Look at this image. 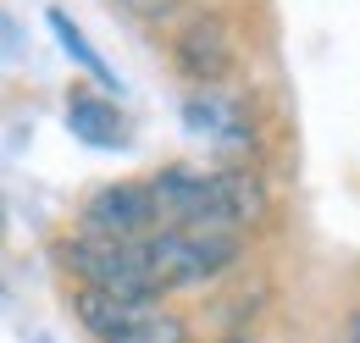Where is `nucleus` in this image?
<instances>
[{
  "label": "nucleus",
  "mask_w": 360,
  "mask_h": 343,
  "mask_svg": "<svg viewBox=\"0 0 360 343\" xmlns=\"http://www.w3.org/2000/svg\"><path fill=\"white\" fill-rule=\"evenodd\" d=\"M122 6H128V11H139V17H167L178 0H122Z\"/></svg>",
  "instance_id": "10"
},
{
  "label": "nucleus",
  "mask_w": 360,
  "mask_h": 343,
  "mask_svg": "<svg viewBox=\"0 0 360 343\" xmlns=\"http://www.w3.org/2000/svg\"><path fill=\"white\" fill-rule=\"evenodd\" d=\"M338 343H360V310H349V316H344V332H338Z\"/></svg>",
  "instance_id": "11"
},
{
  "label": "nucleus",
  "mask_w": 360,
  "mask_h": 343,
  "mask_svg": "<svg viewBox=\"0 0 360 343\" xmlns=\"http://www.w3.org/2000/svg\"><path fill=\"white\" fill-rule=\"evenodd\" d=\"M122 343H188V321H183L178 310L150 304V310H144V321H139V327H134Z\"/></svg>",
  "instance_id": "9"
},
{
  "label": "nucleus",
  "mask_w": 360,
  "mask_h": 343,
  "mask_svg": "<svg viewBox=\"0 0 360 343\" xmlns=\"http://www.w3.org/2000/svg\"><path fill=\"white\" fill-rule=\"evenodd\" d=\"M139 250H144L155 288L183 294V288H200V283L222 277L244 255V238L227 233V227H155L150 238H139Z\"/></svg>",
  "instance_id": "2"
},
{
  "label": "nucleus",
  "mask_w": 360,
  "mask_h": 343,
  "mask_svg": "<svg viewBox=\"0 0 360 343\" xmlns=\"http://www.w3.org/2000/svg\"><path fill=\"white\" fill-rule=\"evenodd\" d=\"M67 133L94 150H117V144H128V117L117 111V100H105L94 89H72L67 94Z\"/></svg>",
  "instance_id": "7"
},
{
  "label": "nucleus",
  "mask_w": 360,
  "mask_h": 343,
  "mask_svg": "<svg viewBox=\"0 0 360 343\" xmlns=\"http://www.w3.org/2000/svg\"><path fill=\"white\" fill-rule=\"evenodd\" d=\"M45 22H50V34L61 39V50H67V56H72L78 67H89V78H94V84L117 89V72H111V67L100 61V50H94V44L84 39V34H78V22H72V17L61 11V6H50V11H45Z\"/></svg>",
  "instance_id": "8"
},
{
  "label": "nucleus",
  "mask_w": 360,
  "mask_h": 343,
  "mask_svg": "<svg viewBox=\"0 0 360 343\" xmlns=\"http://www.w3.org/2000/svg\"><path fill=\"white\" fill-rule=\"evenodd\" d=\"M61 266L72 271L78 288H94V294H111V299H139L155 304L161 288L144 266V250L139 238H105V233H67L61 238Z\"/></svg>",
  "instance_id": "3"
},
{
  "label": "nucleus",
  "mask_w": 360,
  "mask_h": 343,
  "mask_svg": "<svg viewBox=\"0 0 360 343\" xmlns=\"http://www.w3.org/2000/svg\"><path fill=\"white\" fill-rule=\"evenodd\" d=\"M78 227L84 233H105V238H150L161 227V200L139 177L100 183V188H89V200L78 205Z\"/></svg>",
  "instance_id": "4"
},
{
  "label": "nucleus",
  "mask_w": 360,
  "mask_h": 343,
  "mask_svg": "<svg viewBox=\"0 0 360 343\" xmlns=\"http://www.w3.org/2000/svg\"><path fill=\"white\" fill-rule=\"evenodd\" d=\"M183 122H188V133H200V138H211V144H222V150L250 144V111H244V100H233L222 89L188 94V100H183Z\"/></svg>",
  "instance_id": "6"
},
{
  "label": "nucleus",
  "mask_w": 360,
  "mask_h": 343,
  "mask_svg": "<svg viewBox=\"0 0 360 343\" xmlns=\"http://www.w3.org/2000/svg\"><path fill=\"white\" fill-rule=\"evenodd\" d=\"M161 200V227H227L244 233L250 221L266 216V188L244 167H188L172 161L150 177Z\"/></svg>",
  "instance_id": "1"
},
{
  "label": "nucleus",
  "mask_w": 360,
  "mask_h": 343,
  "mask_svg": "<svg viewBox=\"0 0 360 343\" xmlns=\"http://www.w3.org/2000/svg\"><path fill=\"white\" fill-rule=\"evenodd\" d=\"M172 61H178V72L188 84L200 89H217L238 67V50H233V34H227V22L217 11H200V17H188L178 28V39H172Z\"/></svg>",
  "instance_id": "5"
}]
</instances>
